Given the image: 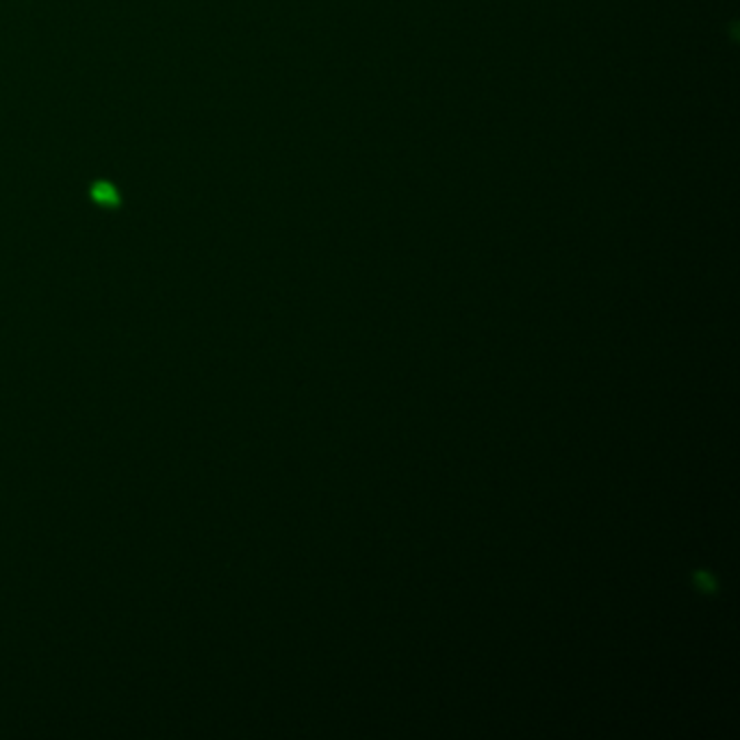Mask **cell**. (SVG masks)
<instances>
[{"label":"cell","instance_id":"6da1fadb","mask_svg":"<svg viewBox=\"0 0 740 740\" xmlns=\"http://www.w3.org/2000/svg\"><path fill=\"white\" fill-rule=\"evenodd\" d=\"M92 198L96 202L104 204V207H118V204H120V196H118V191L109 186V183H98V186H93Z\"/></svg>","mask_w":740,"mask_h":740}]
</instances>
